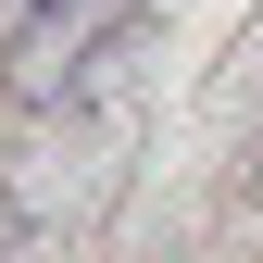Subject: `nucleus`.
<instances>
[{
	"label": "nucleus",
	"mask_w": 263,
	"mask_h": 263,
	"mask_svg": "<svg viewBox=\"0 0 263 263\" xmlns=\"http://www.w3.org/2000/svg\"><path fill=\"white\" fill-rule=\"evenodd\" d=\"M113 50H138V0H25L0 38V101L13 113H63Z\"/></svg>",
	"instance_id": "nucleus-1"
},
{
	"label": "nucleus",
	"mask_w": 263,
	"mask_h": 263,
	"mask_svg": "<svg viewBox=\"0 0 263 263\" xmlns=\"http://www.w3.org/2000/svg\"><path fill=\"white\" fill-rule=\"evenodd\" d=\"M226 188H238V213L263 226V101H251V125H238V163H226Z\"/></svg>",
	"instance_id": "nucleus-2"
},
{
	"label": "nucleus",
	"mask_w": 263,
	"mask_h": 263,
	"mask_svg": "<svg viewBox=\"0 0 263 263\" xmlns=\"http://www.w3.org/2000/svg\"><path fill=\"white\" fill-rule=\"evenodd\" d=\"M226 101H238V113H251V101H263V13H251V25H238V50H226Z\"/></svg>",
	"instance_id": "nucleus-3"
}]
</instances>
